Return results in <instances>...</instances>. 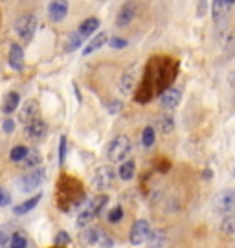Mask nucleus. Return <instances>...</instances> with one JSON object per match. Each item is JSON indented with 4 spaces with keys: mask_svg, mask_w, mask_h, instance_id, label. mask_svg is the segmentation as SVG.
Wrapping results in <instances>:
<instances>
[{
    "mask_svg": "<svg viewBox=\"0 0 235 248\" xmlns=\"http://www.w3.org/2000/svg\"><path fill=\"white\" fill-rule=\"evenodd\" d=\"M149 233H151V222L147 219H138L132 224L131 233H129V243L132 247H140V245L145 243Z\"/></svg>",
    "mask_w": 235,
    "mask_h": 248,
    "instance_id": "9",
    "label": "nucleus"
},
{
    "mask_svg": "<svg viewBox=\"0 0 235 248\" xmlns=\"http://www.w3.org/2000/svg\"><path fill=\"white\" fill-rule=\"evenodd\" d=\"M2 129H4V133H13V131H15V122H13L11 118H6V120L2 122Z\"/></svg>",
    "mask_w": 235,
    "mask_h": 248,
    "instance_id": "37",
    "label": "nucleus"
},
{
    "mask_svg": "<svg viewBox=\"0 0 235 248\" xmlns=\"http://www.w3.org/2000/svg\"><path fill=\"white\" fill-rule=\"evenodd\" d=\"M219 228H220L222 233H226V235H234L235 233V215H228V217H224Z\"/></svg>",
    "mask_w": 235,
    "mask_h": 248,
    "instance_id": "28",
    "label": "nucleus"
},
{
    "mask_svg": "<svg viewBox=\"0 0 235 248\" xmlns=\"http://www.w3.org/2000/svg\"><path fill=\"white\" fill-rule=\"evenodd\" d=\"M6 241H8V235H6L4 232H0V247H4V245H6Z\"/></svg>",
    "mask_w": 235,
    "mask_h": 248,
    "instance_id": "40",
    "label": "nucleus"
},
{
    "mask_svg": "<svg viewBox=\"0 0 235 248\" xmlns=\"http://www.w3.org/2000/svg\"><path fill=\"white\" fill-rule=\"evenodd\" d=\"M41 199H43V193H37V195H33L31 199L24 201L22 204L15 206V208H13V213H15V215H24V213L31 212L35 206L39 204V201H41Z\"/></svg>",
    "mask_w": 235,
    "mask_h": 248,
    "instance_id": "21",
    "label": "nucleus"
},
{
    "mask_svg": "<svg viewBox=\"0 0 235 248\" xmlns=\"http://www.w3.org/2000/svg\"><path fill=\"white\" fill-rule=\"evenodd\" d=\"M107 41H109V35H107L105 31H101L99 35H96L94 39H92V41H90V43H88L87 48L83 50V55H90V53H94L96 50H99V48H101V46H103Z\"/></svg>",
    "mask_w": 235,
    "mask_h": 248,
    "instance_id": "23",
    "label": "nucleus"
},
{
    "mask_svg": "<svg viewBox=\"0 0 235 248\" xmlns=\"http://www.w3.org/2000/svg\"><path fill=\"white\" fill-rule=\"evenodd\" d=\"M26 155H28V147H24V145H15L11 149V153H9V158L13 160V162H22V160L26 158Z\"/></svg>",
    "mask_w": 235,
    "mask_h": 248,
    "instance_id": "30",
    "label": "nucleus"
},
{
    "mask_svg": "<svg viewBox=\"0 0 235 248\" xmlns=\"http://www.w3.org/2000/svg\"><path fill=\"white\" fill-rule=\"evenodd\" d=\"M178 70V62L171 59V57H153L145 66V74H143V83L138 90V99L140 103L151 101L155 96H162L174 81Z\"/></svg>",
    "mask_w": 235,
    "mask_h": 248,
    "instance_id": "1",
    "label": "nucleus"
},
{
    "mask_svg": "<svg viewBox=\"0 0 235 248\" xmlns=\"http://www.w3.org/2000/svg\"><path fill=\"white\" fill-rule=\"evenodd\" d=\"M140 79V64H132L131 68H127V70L123 72L122 79H120V90H122L123 94H131L134 87H136V83Z\"/></svg>",
    "mask_w": 235,
    "mask_h": 248,
    "instance_id": "10",
    "label": "nucleus"
},
{
    "mask_svg": "<svg viewBox=\"0 0 235 248\" xmlns=\"http://www.w3.org/2000/svg\"><path fill=\"white\" fill-rule=\"evenodd\" d=\"M70 235L66 233V232H59L57 235H55V247H66V245H70Z\"/></svg>",
    "mask_w": 235,
    "mask_h": 248,
    "instance_id": "34",
    "label": "nucleus"
},
{
    "mask_svg": "<svg viewBox=\"0 0 235 248\" xmlns=\"http://www.w3.org/2000/svg\"><path fill=\"white\" fill-rule=\"evenodd\" d=\"M122 219H123V208H122V206H116V208H112V210H110V213H109V222L116 224V222H120Z\"/></svg>",
    "mask_w": 235,
    "mask_h": 248,
    "instance_id": "32",
    "label": "nucleus"
},
{
    "mask_svg": "<svg viewBox=\"0 0 235 248\" xmlns=\"http://www.w3.org/2000/svg\"><path fill=\"white\" fill-rule=\"evenodd\" d=\"M107 202H109V197L107 195H97V197H94V199L87 201V204L83 206L81 213L78 215V226L79 228H85L87 224H90L92 219L101 213V210L105 208V204Z\"/></svg>",
    "mask_w": 235,
    "mask_h": 248,
    "instance_id": "3",
    "label": "nucleus"
},
{
    "mask_svg": "<svg viewBox=\"0 0 235 248\" xmlns=\"http://www.w3.org/2000/svg\"><path fill=\"white\" fill-rule=\"evenodd\" d=\"M35 118H39V103L35 99H28L18 112V122L28 125L30 122H33Z\"/></svg>",
    "mask_w": 235,
    "mask_h": 248,
    "instance_id": "13",
    "label": "nucleus"
},
{
    "mask_svg": "<svg viewBox=\"0 0 235 248\" xmlns=\"http://www.w3.org/2000/svg\"><path fill=\"white\" fill-rule=\"evenodd\" d=\"M132 151V142L129 136H116L107 147V158L110 162H122Z\"/></svg>",
    "mask_w": 235,
    "mask_h": 248,
    "instance_id": "4",
    "label": "nucleus"
},
{
    "mask_svg": "<svg viewBox=\"0 0 235 248\" xmlns=\"http://www.w3.org/2000/svg\"><path fill=\"white\" fill-rule=\"evenodd\" d=\"M48 13H50V18H52L53 22H61L63 18L66 17V13H68V2H52L50 4V8H48Z\"/></svg>",
    "mask_w": 235,
    "mask_h": 248,
    "instance_id": "18",
    "label": "nucleus"
},
{
    "mask_svg": "<svg viewBox=\"0 0 235 248\" xmlns=\"http://www.w3.org/2000/svg\"><path fill=\"white\" fill-rule=\"evenodd\" d=\"M81 45H83V37L79 35L78 31H74V33H70L68 39H66V43H64V50H66V52H74V50L81 48Z\"/></svg>",
    "mask_w": 235,
    "mask_h": 248,
    "instance_id": "27",
    "label": "nucleus"
},
{
    "mask_svg": "<svg viewBox=\"0 0 235 248\" xmlns=\"http://www.w3.org/2000/svg\"><path fill=\"white\" fill-rule=\"evenodd\" d=\"M109 46H110L112 50H123V48H127V39H122V37H112V39L109 41Z\"/></svg>",
    "mask_w": 235,
    "mask_h": 248,
    "instance_id": "33",
    "label": "nucleus"
},
{
    "mask_svg": "<svg viewBox=\"0 0 235 248\" xmlns=\"http://www.w3.org/2000/svg\"><path fill=\"white\" fill-rule=\"evenodd\" d=\"M48 134V124L43 118H35L33 122H30L26 125V136L33 142H41L44 140V136Z\"/></svg>",
    "mask_w": 235,
    "mask_h": 248,
    "instance_id": "11",
    "label": "nucleus"
},
{
    "mask_svg": "<svg viewBox=\"0 0 235 248\" xmlns=\"http://www.w3.org/2000/svg\"><path fill=\"white\" fill-rule=\"evenodd\" d=\"M134 15H136V4H131V2L123 4L122 9H120V13H118V17H116V26L123 28V26H127V24H131V20L134 18Z\"/></svg>",
    "mask_w": 235,
    "mask_h": 248,
    "instance_id": "15",
    "label": "nucleus"
},
{
    "mask_svg": "<svg viewBox=\"0 0 235 248\" xmlns=\"http://www.w3.org/2000/svg\"><path fill=\"white\" fill-rule=\"evenodd\" d=\"M66 136H61L59 140V164H64V158H66Z\"/></svg>",
    "mask_w": 235,
    "mask_h": 248,
    "instance_id": "35",
    "label": "nucleus"
},
{
    "mask_svg": "<svg viewBox=\"0 0 235 248\" xmlns=\"http://www.w3.org/2000/svg\"><path fill=\"white\" fill-rule=\"evenodd\" d=\"M8 61L13 70H22L24 68V52H22V48L18 45H11Z\"/></svg>",
    "mask_w": 235,
    "mask_h": 248,
    "instance_id": "16",
    "label": "nucleus"
},
{
    "mask_svg": "<svg viewBox=\"0 0 235 248\" xmlns=\"http://www.w3.org/2000/svg\"><path fill=\"white\" fill-rule=\"evenodd\" d=\"M122 107H123L122 101H110V103H109V112H112V114H118V112L122 110Z\"/></svg>",
    "mask_w": 235,
    "mask_h": 248,
    "instance_id": "38",
    "label": "nucleus"
},
{
    "mask_svg": "<svg viewBox=\"0 0 235 248\" xmlns=\"http://www.w3.org/2000/svg\"><path fill=\"white\" fill-rule=\"evenodd\" d=\"M234 4H235V0H215V2H211V15H213V20H215V22L222 20V18L230 13V9L234 8Z\"/></svg>",
    "mask_w": 235,
    "mask_h": 248,
    "instance_id": "14",
    "label": "nucleus"
},
{
    "mask_svg": "<svg viewBox=\"0 0 235 248\" xmlns=\"http://www.w3.org/2000/svg\"><path fill=\"white\" fill-rule=\"evenodd\" d=\"M35 30H37V17L31 13L18 17V20L15 22V31L22 43H30L33 39Z\"/></svg>",
    "mask_w": 235,
    "mask_h": 248,
    "instance_id": "6",
    "label": "nucleus"
},
{
    "mask_svg": "<svg viewBox=\"0 0 235 248\" xmlns=\"http://www.w3.org/2000/svg\"><path fill=\"white\" fill-rule=\"evenodd\" d=\"M41 162H43V156H41V153L37 149H28V155L26 158L22 160V166L26 169H33L37 166H41Z\"/></svg>",
    "mask_w": 235,
    "mask_h": 248,
    "instance_id": "25",
    "label": "nucleus"
},
{
    "mask_svg": "<svg viewBox=\"0 0 235 248\" xmlns=\"http://www.w3.org/2000/svg\"><path fill=\"white\" fill-rule=\"evenodd\" d=\"M134 171H136V164L132 162V160H127V162H123L120 169H118V175L122 180H131L134 177Z\"/></svg>",
    "mask_w": 235,
    "mask_h": 248,
    "instance_id": "26",
    "label": "nucleus"
},
{
    "mask_svg": "<svg viewBox=\"0 0 235 248\" xmlns=\"http://www.w3.org/2000/svg\"><path fill=\"white\" fill-rule=\"evenodd\" d=\"M180 99H182V89H178V87H169V89L160 96V105L162 108H174V107H178L180 103Z\"/></svg>",
    "mask_w": 235,
    "mask_h": 248,
    "instance_id": "12",
    "label": "nucleus"
},
{
    "mask_svg": "<svg viewBox=\"0 0 235 248\" xmlns=\"http://www.w3.org/2000/svg\"><path fill=\"white\" fill-rule=\"evenodd\" d=\"M57 204L63 212H72L76 208H81L87 204V195L83 191V186L78 182V178L61 177V182L57 186Z\"/></svg>",
    "mask_w": 235,
    "mask_h": 248,
    "instance_id": "2",
    "label": "nucleus"
},
{
    "mask_svg": "<svg viewBox=\"0 0 235 248\" xmlns=\"http://www.w3.org/2000/svg\"><path fill=\"white\" fill-rule=\"evenodd\" d=\"M166 239H167V233L164 230H153L151 233L147 235V248H162L166 245Z\"/></svg>",
    "mask_w": 235,
    "mask_h": 248,
    "instance_id": "20",
    "label": "nucleus"
},
{
    "mask_svg": "<svg viewBox=\"0 0 235 248\" xmlns=\"http://www.w3.org/2000/svg\"><path fill=\"white\" fill-rule=\"evenodd\" d=\"M99 248H114V241L109 237V235H103L99 239Z\"/></svg>",
    "mask_w": 235,
    "mask_h": 248,
    "instance_id": "39",
    "label": "nucleus"
},
{
    "mask_svg": "<svg viewBox=\"0 0 235 248\" xmlns=\"http://www.w3.org/2000/svg\"><path fill=\"white\" fill-rule=\"evenodd\" d=\"M18 103H20V96L18 92H8L6 98L2 99V112L4 114H13V110H17Z\"/></svg>",
    "mask_w": 235,
    "mask_h": 248,
    "instance_id": "19",
    "label": "nucleus"
},
{
    "mask_svg": "<svg viewBox=\"0 0 235 248\" xmlns=\"http://www.w3.org/2000/svg\"><path fill=\"white\" fill-rule=\"evenodd\" d=\"M28 247V241L22 233H13L11 237V248H26Z\"/></svg>",
    "mask_w": 235,
    "mask_h": 248,
    "instance_id": "31",
    "label": "nucleus"
},
{
    "mask_svg": "<svg viewBox=\"0 0 235 248\" xmlns=\"http://www.w3.org/2000/svg\"><path fill=\"white\" fill-rule=\"evenodd\" d=\"M44 177H46V169L44 168H37V169H33V171H30L28 175L20 177V180H18V187H20V191L28 193V191L37 189V187L44 182Z\"/></svg>",
    "mask_w": 235,
    "mask_h": 248,
    "instance_id": "8",
    "label": "nucleus"
},
{
    "mask_svg": "<svg viewBox=\"0 0 235 248\" xmlns=\"http://www.w3.org/2000/svg\"><path fill=\"white\" fill-rule=\"evenodd\" d=\"M202 177H204V178H208V180H209V178H211V169H206V171L202 173Z\"/></svg>",
    "mask_w": 235,
    "mask_h": 248,
    "instance_id": "41",
    "label": "nucleus"
},
{
    "mask_svg": "<svg viewBox=\"0 0 235 248\" xmlns=\"http://www.w3.org/2000/svg\"><path fill=\"white\" fill-rule=\"evenodd\" d=\"M213 208L220 215H234L235 213V189H222L213 199Z\"/></svg>",
    "mask_w": 235,
    "mask_h": 248,
    "instance_id": "5",
    "label": "nucleus"
},
{
    "mask_svg": "<svg viewBox=\"0 0 235 248\" xmlns=\"http://www.w3.org/2000/svg\"><path fill=\"white\" fill-rule=\"evenodd\" d=\"M157 129L160 131V133H164V134L173 133V129H174V118H173V116H169V114H162L157 120Z\"/></svg>",
    "mask_w": 235,
    "mask_h": 248,
    "instance_id": "24",
    "label": "nucleus"
},
{
    "mask_svg": "<svg viewBox=\"0 0 235 248\" xmlns=\"http://www.w3.org/2000/svg\"><path fill=\"white\" fill-rule=\"evenodd\" d=\"M234 175H235V171H234Z\"/></svg>",
    "mask_w": 235,
    "mask_h": 248,
    "instance_id": "42",
    "label": "nucleus"
},
{
    "mask_svg": "<svg viewBox=\"0 0 235 248\" xmlns=\"http://www.w3.org/2000/svg\"><path fill=\"white\" fill-rule=\"evenodd\" d=\"M9 202H11V195L4 187H0V206H9Z\"/></svg>",
    "mask_w": 235,
    "mask_h": 248,
    "instance_id": "36",
    "label": "nucleus"
},
{
    "mask_svg": "<svg viewBox=\"0 0 235 248\" xmlns=\"http://www.w3.org/2000/svg\"><path fill=\"white\" fill-rule=\"evenodd\" d=\"M114 180H116V171L112 166H101L92 175V187L97 191H105L112 186Z\"/></svg>",
    "mask_w": 235,
    "mask_h": 248,
    "instance_id": "7",
    "label": "nucleus"
},
{
    "mask_svg": "<svg viewBox=\"0 0 235 248\" xmlns=\"http://www.w3.org/2000/svg\"><path fill=\"white\" fill-rule=\"evenodd\" d=\"M155 140H157L155 129H153V127H145L143 133H141V145H143V147H151V145L155 143Z\"/></svg>",
    "mask_w": 235,
    "mask_h": 248,
    "instance_id": "29",
    "label": "nucleus"
},
{
    "mask_svg": "<svg viewBox=\"0 0 235 248\" xmlns=\"http://www.w3.org/2000/svg\"><path fill=\"white\" fill-rule=\"evenodd\" d=\"M101 237H103V233L97 226H87V230L81 233V245L83 247H92V245L99 243Z\"/></svg>",
    "mask_w": 235,
    "mask_h": 248,
    "instance_id": "17",
    "label": "nucleus"
},
{
    "mask_svg": "<svg viewBox=\"0 0 235 248\" xmlns=\"http://www.w3.org/2000/svg\"><path fill=\"white\" fill-rule=\"evenodd\" d=\"M97 28H99V20H97L96 17H90V18H87L85 22H81V24H79L78 33L83 37V39H85V37L92 35V33H94V31L97 30Z\"/></svg>",
    "mask_w": 235,
    "mask_h": 248,
    "instance_id": "22",
    "label": "nucleus"
}]
</instances>
